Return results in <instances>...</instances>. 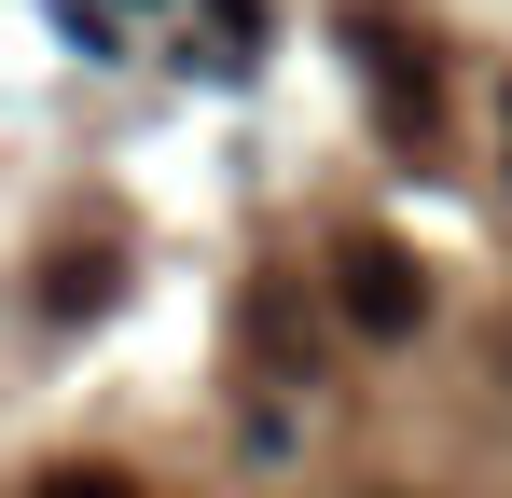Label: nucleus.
I'll return each mask as SVG.
<instances>
[{"label": "nucleus", "mask_w": 512, "mask_h": 498, "mask_svg": "<svg viewBox=\"0 0 512 498\" xmlns=\"http://www.w3.org/2000/svg\"><path fill=\"white\" fill-rule=\"evenodd\" d=\"M42 498H139V471H42Z\"/></svg>", "instance_id": "nucleus-3"}, {"label": "nucleus", "mask_w": 512, "mask_h": 498, "mask_svg": "<svg viewBox=\"0 0 512 498\" xmlns=\"http://www.w3.org/2000/svg\"><path fill=\"white\" fill-rule=\"evenodd\" d=\"M222 28H236V42H250V28H263V0H222Z\"/></svg>", "instance_id": "nucleus-4"}, {"label": "nucleus", "mask_w": 512, "mask_h": 498, "mask_svg": "<svg viewBox=\"0 0 512 498\" xmlns=\"http://www.w3.org/2000/svg\"><path fill=\"white\" fill-rule=\"evenodd\" d=\"M111 277H125V263H111V249H56V277H42V291H56V305H97V291H111Z\"/></svg>", "instance_id": "nucleus-2"}, {"label": "nucleus", "mask_w": 512, "mask_h": 498, "mask_svg": "<svg viewBox=\"0 0 512 498\" xmlns=\"http://www.w3.org/2000/svg\"><path fill=\"white\" fill-rule=\"evenodd\" d=\"M333 319L360 332V346H402V332L429 319V277L402 236H333Z\"/></svg>", "instance_id": "nucleus-1"}]
</instances>
